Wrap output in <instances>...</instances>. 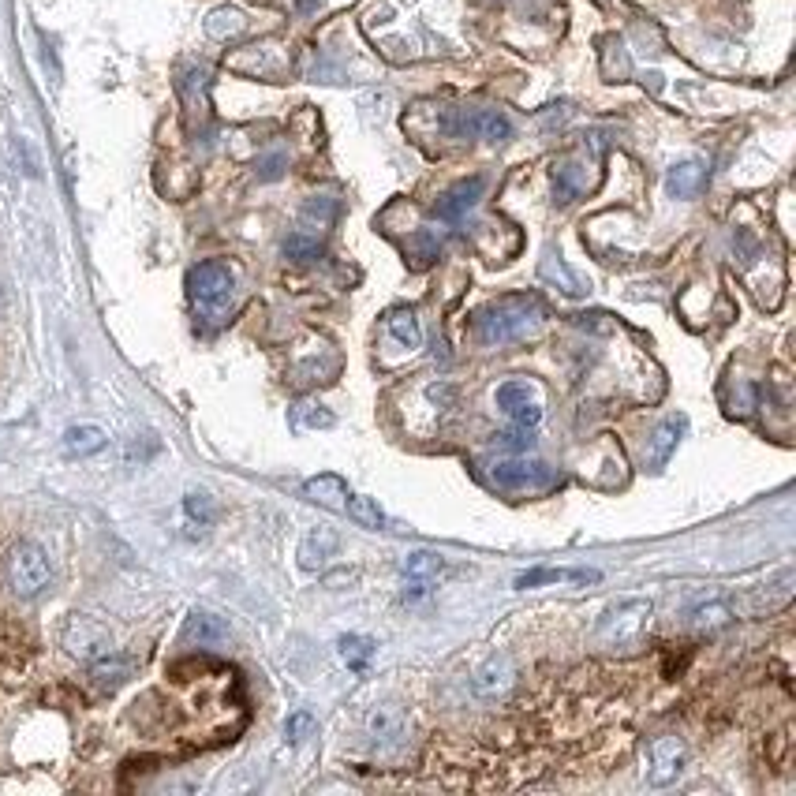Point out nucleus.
Here are the masks:
<instances>
[{"mask_svg": "<svg viewBox=\"0 0 796 796\" xmlns=\"http://www.w3.org/2000/svg\"><path fill=\"white\" fill-rule=\"evenodd\" d=\"M546 322V311L535 296H501L475 314V337L483 344H512L531 337Z\"/></svg>", "mask_w": 796, "mask_h": 796, "instance_id": "obj_1", "label": "nucleus"}, {"mask_svg": "<svg viewBox=\"0 0 796 796\" xmlns=\"http://www.w3.org/2000/svg\"><path fill=\"white\" fill-rule=\"evenodd\" d=\"M187 296L195 303V311L206 318H221L232 307L236 296V277L225 262H199L195 270L187 273Z\"/></svg>", "mask_w": 796, "mask_h": 796, "instance_id": "obj_2", "label": "nucleus"}, {"mask_svg": "<svg viewBox=\"0 0 796 796\" xmlns=\"http://www.w3.org/2000/svg\"><path fill=\"white\" fill-rule=\"evenodd\" d=\"M651 625V602L647 598H621L617 606L598 617V640L610 647H628L636 643Z\"/></svg>", "mask_w": 796, "mask_h": 796, "instance_id": "obj_3", "label": "nucleus"}, {"mask_svg": "<svg viewBox=\"0 0 796 796\" xmlns=\"http://www.w3.org/2000/svg\"><path fill=\"white\" fill-rule=\"evenodd\" d=\"M8 583L19 598H38L53 583V565L45 557L42 546L34 542H19L8 554Z\"/></svg>", "mask_w": 796, "mask_h": 796, "instance_id": "obj_4", "label": "nucleus"}, {"mask_svg": "<svg viewBox=\"0 0 796 796\" xmlns=\"http://www.w3.org/2000/svg\"><path fill=\"white\" fill-rule=\"evenodd\" d=\"M490 479L498 490H542V486L554 483V471L546 468L535 456H505V460H494L490 464Z\"/></svg>", "mask_w": 796, "mask_h": 796, "instance_id": "obj_5", "label": "nucleus"}, {"mask_svg": "<svg viewBox=\"0 0 796 796\" xmlns=\"http://www.w3.org/2000/svg\"><path fill=\"white\" fill-rule=\"evenodd\" d=\"M64 651L79 658V662H94L101 654L113 651V636H109V628L101 625L98 617H86V613H75L72 621L64 625Z\"/></svg>", "mask_w": 796, "mask_h": 796, "instance_id": "obj_6", "label": "nucleus"}, {"mask_svg": "<svg viewBox=\"0 0 796 796\" xmlns=\"http://www.w3.org/2000/svg\"><path fill=\"white\" fill-rule=\"evenodd\" d=\"M498 408L501 415L509 419L512 427H524V430H535L542 423V393L539 385L531 382H505L498 385Z\"/></svg>", "mask_w": 796, "mask_h": 796, "instance_id": "obj_7", "label": "nucleus"}, {"mask_svg": "<svg viewBox=\"0 0 796 796\" xmlns=\"http://www.w3.org/2000/svg\"><path fill=\"white\" fill-rule=\"evenodd\" d=\"M483 191H486L483 176L460 180V184H453L438 202H434V217L445 221V225H460V221H468V214L479 206V199H483Z\"/></svg>", "mask_w": 796, "mask_h": 796, "instance_id": "obj_8", "label": "nucleus"}, {"mask_svg": "<svg viewBox=\"0 0 796 796\" xmlns=\"http://www.w3.org/2000/svg\"><path fill=\"white\" fill-rule=\"evenodd\" d=\"M793 598V572H782L778 583H763V587H752L748 595H740L733 602V613H748V617H767L774 610H785Z\"/></svg>", "mask_w": 796, "mask_h": 796, "instance_id": "obj_9", "label": "nucleus"}, {"mask_svg": "<svg viewBox=\"0 0 796 796\" xmlns=\"http://www.w3.org/2000/svg\"><path fill=\"white\" fill-rule=\"evenodd\" d=\"M684 770V744L677 737H658L647 748V782L669 785L677 782Z\"/></svg>", "mask_w": 796, "mask_h": 796, "instance_id": "obj_10", "label": "nucleus"}, {"mask_svg": "<svg viewBox=\"0 0 796 796\" xmlns=\"http://www.w3.org/2000/svg\"><path fill=\"white\" fill-rule=\"evenodd\" d=\"M363 725H367V737L374 740L378 748H393V744H400L404 733H408V714L400 711L397 703H378V707H370L367 711Z\"/></svg>", "mask_w": 796, "mask_h": 796, "instance_id": "obj_11", "label": "nucleus"}, {"mask_svg": "<svg viewBox=\"0 0 796 796\" xmlns=\"http://www.w3.org/2000/svg\"><path fill=\"white\" fill-rule=\"evenodd\" d=\"M512 684H516V669L505 654H494L490 662H486L475 677H471V688H475V696L479 699H505L512 692Z\"/></svg>", "mask_w": 796, "mask_h": 796, "instance_id": "obj_12", "label": "nucleus"}, {"mask_svg": "<svg viewBox=\"0 0 796 796\" xmlns=\"http://www.w3.org/2000/svg\"><path fill=\"white\" fill-rule=\"evenodd\" d=\"M228 636H232L228 625L214 613L195 610L184 621V643H191V647H221V643H228Z\"/></svg>", "mask_w": 796, "mask_h": 796, "instance_id": "obj_13", "label": "nucleus"}, {"mask_svg": "<svg viewBox=\"0 0 796 796\" xmlns=\"http://www.w3.org/2000/svg\"><path fill=\"white\" fill-rule=\"evenodd\" d=\"M337 531H329V527H314V531H307L303 535V542H299V565L307 572H318L322 565H326L329 557L337 554Z\"/></svg>", "mask_w": 796, "mask_h": 796, "instance_id": "obj_14", "label": "nucleus"}, {"mask_svg": "<svg viewBox=\"0 0 796 796\" xmlns=\"http://www.w3.org/2000/svg\"><path fill=\"white\" fill-rule=\"evenodd\" d=\"M468 139H483V143H509L512 124L509 116L498 109H468Z\"/></svg>", "mask_w": 796, "mask_h": 796, "instance_id": "obj_15", "label": "nucleus"}, {"mask_svg": "<svg viewBox=\"0 0 796 796\" xmlns=\"http://www.w3.org/2000/svg\"><path fill=\"white\" fill-rule=\"evenodd\" d=\"M303 494L314 501V505H322V509H333V512H344L348 505V483H344L341 475H314L303 483Z\"/></svg>", "mask_w": 796, "mask_h": 796, "instance_id": "obj_16", "label": "nucleus"}, {"mask_svg": "<svg viewBox=\"0 0 796 796\" xmlns=\"http://www.w3.org/2000/svg\"><path fill=\"white\" fill-rule=\"evenodd\" d=\"M90 666V681L98 684L101 692H116L120 684H128L131 677V658H124V654H101V658H94V662H86Z\"/></svg>", "mask_w": 796, "mask_h": 796, "instance_id": "obj_17", "label": "nucleus"}, {"mask_svg": "<svg viewBox=\"0 0 796 796\" xmlns=\"http://www.w3.org/2000/svg\"><path fill=\"white\" fill-rule=\"evenodd\" d=\"M707 184V169L703 161H681L666 172V191L673 199H696L699 191Z\"/></svg>", "mask_w": 796, "mask_h": 796, "instance_id": "obj_18", "label": "nucleus"}, {"mask_svg": "<svg viewBox=\"0 0 796 796\" xmlns=\"http://www.w3.org/2000/svg\"><path fill=\"white\" fill-rule=\"evenodd\" d=\"M587 191V172L583 165H576L572 157H561L554 165V202L557 206H569Z\"/></svg>", "mask_w": 796, "mask_h": 796, "instance_id": "obj_19", "label": "nucleus"}, {"mask_svg": "<svg viewBox=\"0 0 796 796\" xmlns=\"http://www.w3.org/2000/svg\"><path fill=\"white\" fill-rule=\"evenodd\" d=\"M733 621V602H722V598H711V602H699L688 610V625L696 632H722L725 625Z\"/></svg>", "mask_w": 796, "mask_h": 796, "instance_id": "obj_20", "label": "nucleus"}, {"mask_svg": "<svg viewBox=\"0 0 796 796\" xmlns=\"http://www.w3.org/2000/svg\"><path fill=\"white\" fill-rule=\"evenodd\" d=\"M684 415H677V419H666L662 427L654 430V438H651V453H647V464H651L654 471L658 468H666V460L673 456V449H677V441H681V434H684Z\"/></svg>", "mask_w": 796, "mask_h": 796, "instance_id": "obj_21", "label": "nucleus"}, {"mask_svg": "<svg viewBox=\"0 0 796 796\" xmlns=\"http://www.w3.org/2000/svg\"><path fill=\"white\" fill-rule=\"evenodd\" d=\"M105 445H109V438H105V430L94 427V423H79V427H72L64 434V449L72 456H94V453H101Z\"/></svg>", "mask_w": 796, "mask_h": 796, "instance_id": "obj_22", "label": "nucleus"}, {"mask_svg": "<svg viewBox=\"0 0 796 796\" xmlns=\"http://www.w3.org/2000/svg\"><path fill=\"white\" fill-rule=\"evenodd\" d=\"M337 651H341V662L348 669L367 673L370 658H374V651H378V643L370 640V636H341V640H337Z\"/></svg>", "mask_w": 796, "mask_h": 796, "instance_id": "obj_23", "label": "nucleus"}, {"mask_svg": "<svg viewBox=\"0 0 796 796\" xmlns=\"http://www.w3.org/2000/svg\"><path fill=\"white\" fill-rule=\"evenodd\" d=\"M385 329L397 337L404 348H419L423 344V329H419V318H415L408 307H393L385 314Z\"/></svg>", "mask_w": 796, "mask_h": 796, "instance_id": "obj_24", "label": "nucleus"}, {"mask_svg": "<svg viewBox=\"0 0 796 796\" xmlns=\"http://www.w3.org/2000/svg\"><path fill=\"white\" fill-rule=\"evenodd\" d=\"M400 572H404V580H430L438 583V576L445 572V561L441 554H430V550H415L400 561Z\"/></svg>", "mask_w": 796, "mask_h": 796, "instance_id": "obj_25", "label": "nucleus"}, {"mask_svg": "<svg viewBox=\"0 0 796 796\" xmlns=\"http://www.w3.org/2000/svg\"><path fill=\"white\" fill-rule=\"evenodd\" d=\"M243 27H247V15L240 8H214L206 15V34L217 38V42H228V38L243 34Z\"/></svg>", "mask_w": 796, "mask_h": 796, "instance_id": "obj_26", "label": "nucleus"}, {"mask_svg": "<svg viewBox=\"0 0 796 796\" xmlns=\"http://www.w3.org/2000/svg\"><path fill=\"white\" fill-rule=\"evenodd\" d=\"M281 255L288 262H314V258H322V240L318 236H307V232H292L285 236L281 243Z\"/></svg>", "mask_w": 796, "mask_h": 796, "instance_id": "obj_27", "label": "nucleus"}, {"mask_svg": "<svg viewBox=\"0 0 796 796\" xmlns=\"http://www.w3.org/2000/svg\"><path fill=\"white\" fill-rule=\"evenodd\" d=\"M542 277H550V281H561L569 296H583V292H587L580 277H576V273H572L569 266L561 262V255H546V258H542Z\"/></svg>", "mask_w": 796, "mask_h": 796, "instance_id": "obj_28", "label": "nucleus"}, {"mask_svg": "<svg viewBox=\"0 0 796 796\" xmlns=\"http://www.w3.org/2000/svg\"><path fill=\"white\" fill-rule=\"evenodd\" d=\"M318 427H333V412H326L322 404H296L292 408V430H318Z\"/></svg>", "mask_w": 796, "mask_h": 796, "instance_id": "obj_29", "label": "nucleus"}, {"mask_svg": "<svg viewBox=\"0 0 796 796\" xmlns=\"http://www.w3.org/2000/svg\"><path fill=\"white\" fill-rule=\"evenodd\" d=\"M344 512L356 520V524H363V527H385V512L378 509V501L374 498H348V505H344Z\"/></svg>", "mask_w": 796, "mask_h": 796, "instance_id": "obj_30", "label": "nucleus"}, {"mask_svg": "<svg viewBox=\"0 0 796 796\" xmlns=\"http://www.w3.org/2000/svg\"><path fill=\"white\" fill-rule=\"evenodd\" d=\"M184 512L199 527H210L217 520V501L210 498V494H202V490H191V494L184 498Z\"/></svg>", "mask_w": 796, "mask_h": 796, "instance_id": "obj_31", "label": "nucleus"}, {"mask_svg": "<svg viewBox=\"0 0 796 796\" xmlns=\"http://www.w3.org/2000/svg\"><path fill=\"white\" fill-rule=\"evenodd\" d=\"M557 580H598V572H565V569H539V572H524L516 587H539V583H557Z\"/></svg>", "mask_w": 796, "mask_h": 796, "instance_id": "obj_32", "label": "nucleus"}, {"mask_svg": "<svg viewBox=\"0 0 796 796\" xmlns=\"http://www.w3.org/2000/svg\"><path fill=\"white\" fill-rule=\"evenodd\" d=\"M438 255H441V243H438V236H430V232H419L412 243V251H408V258L415 262V270H427Z\"/></svg>", "mask_w": 796, "mask_h": 796, "instance_id": "obj_33", "label": "nucleus"}, {"mask_svg": "<svg viewBox=\"0 0 796 796\" xmlns=\"http://www.w3.org/2000/svg\"><path fill=\"white\" fill-rule=\"evenodd\" d=\"M311 733H314V718L307 711H296L285 722V740H288V744H299V740H307Z\"/></svg>", "mask_w": 796, "mask_h": 796, "instance_id": "obj_34", "label": "nucleus"}, {"mask_svg": "<svg viewBox=\"0 0 796 796\" xmlns=\"http://www.w3.org/2000/svg\"><path fill=\"white\" fill-rule=\"evenodd\" d=\"M498 441H501V445H505V449H512V453H527V449L535 445V438H531V430H524V427L509 430V434H498Z\"/></svg>", "mask_w": 796, "mask_h": 796, "instance_id": "obj_35", "label": "nucleus"}, {"mask_svg": "<svg viewBox=\"0 0 796 796\" xmlns=\"http://www.w3.org/2000/svg\"><path fill=\"white\" fill-rule=\"evenodd\" d=\"M303 214L314 217V221H322V225H329V221L337 217V202H333V199H311L307 206H303Z\"/></svg>", "mask_w": 796, "mask_h": 796, "instance_id": "obj_36", "label": "nucleus"}, {"mask_svg": "<svg viewBox=\"0 0 796 796\" xmlns=\"http://www.w3.org/2000/svg\"><path fill=\"white\" fill-rule=\"evenodd\" d=\"M285 161L288 157L281 154V150H273V154H266L258 161V176H262V180H277V176L285 172Z\"/></svg>", "mask_w": 796, "mask_h": 796, "instance_id": "obj_37", "label": "nucleus"}]
</instances>
